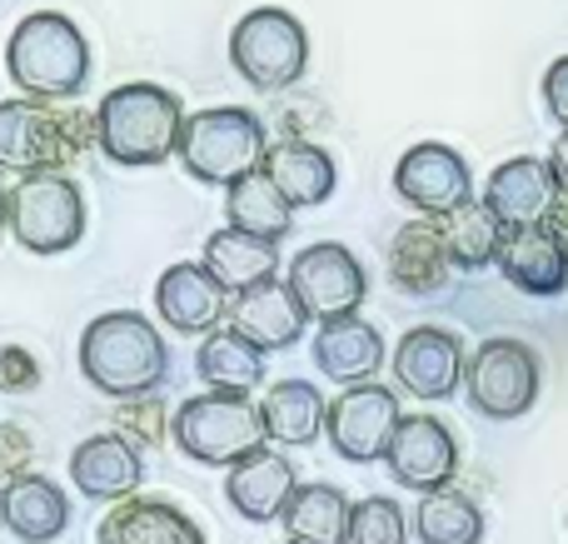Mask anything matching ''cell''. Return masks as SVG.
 Returning a JSON list of instances; mask_svg holds the SVG:
<instances>
[{
  "instance_id": "10",
  "label": "cell",
  "mask_w": 568,
  "mask_h": 544,
  "mask_svg": "<svg viewBox=\"0 0 568 544\" xmlns=\"http://www.w3.org/2000/svg\"><path fill=\"white\" fill-rule=\"evenodd\" d=\"M284 285L294 290L304 315L320 320V325L324 320L359 315L364 295H369V275H364V265L354 260V250L339 245V240H320V245L300 250V255L290 260Z\"/></svg>"
},
{
  "instance_id": "32",
  "label": "cell",
  "mask_w": 568,
  "mask_h": 544,
  "mask_svg": "<svg viewBox=\"0 0 568 544\" xmlns=\"http://www.w3.org/2000/svg\"><path fill=\"white\" fill-rule=\"evenodd\" d=\"M414 535H419V544H479L484 540V510L454 485L434 490V495H419Z\"/></svg>"
},
{
  "instance_id": "30",
  "label": "cell",
  "mask_w": 568,
  "mask_h": 544,
  "mask_svg": "<svg viewBox=\"0 0 568 544\" xmlns=\"http://www.w3.org/2000/svg\"><path fill=\"white\" fill-rule=\"evenodd\" d=\"M225 215H230V230L260 235V240H270V245H280L294 230V205L270 185L265 170H255V175L235 180V185L225 190Z\"/></svg>"
},
{
  "instance_id": "34",
  "label": "cell",
  "mask_w": 568,
  "mask_h": 544,
  "mask_svg": "<svg viewBox=\"0 0 568 544\" xmlns=\"http://www.w3.org/2000/svg\"><path fill=\"white\" fill-rule=\"evenodd\" d=\"M110 430L120 440H130L135 450H160V440L170 435V405L160 395H140V400H120L110 410Z\"/></svg>"
},
{
  "instance_id": "16",
  "label": "cell",
  "mask_w": 568,
  "mask_h": 544,
  "mask_svg": "<svg viewBox=\"0 0 568 544\" xmlns=\"http://www.w3.org/2000/svg\"><path fill=\"white\" fill-rule=\"evenodd\" d=\"M155 315L180 335L205 340L210 330H220L230 320V295L200 260H180L155 280Z\"/></svg>"
},
{
  "instance_id": "5",
  "label": "cell",
  "mask_w": 568,
  "mask_h": 544,
  "mask_svg": "<svg viewBox=\"0 0 568 544\" xmlns=\"http://www.w3.org/2000/svg\"><path fill=\"white\" fill-rule=\"evenodd\" d=\"M170 440L180 445L185 460L210 465V470H235L240 460L260 455V450L270 445L255 400L220 395V390L180 400V405L170 410Z\"/></svg>"
},
{
  "instance_id": "17",
  "label": "cell",
  "mask_w": 568,
  "mask_h": 544,
  "mask_svg": "<svg viewBox=\"0 0 568 544\" xmlns=\"http://www.w3.org/2000/svg\"><path fill=\"white\" fill-rule=\"evenodd\" d=\"M70 485L85 500H100V505L135 500L140 485H145V455L130 440H120L115 430L90 435L70 450Z\"/></svg>"
},
{
  "instance_id": "35",
  "label": "cell",
  "mask_w": 568,
  "mask_h": 544,
  "mask_svg": "<svg viewBox=\"0 0 568 544\" xmlns=\"http://www.w3.org/2000/svg\"><path fill=\"white\" fill-rule=\"evenodd\" d=\"M30 460H36V435L16 420H0V485L30 475Z\"/></svg>"
},
{
  "instance_id": "4",
  "label": "cell",
  "mask_w": 568,
  "mask_h": 544,
  "mask_svg": "<svg viewBox=\"0 0 568 544\" xmlns=\"http://www.w3.org/2000/svg\"><path fill=\"white\" fill-rule=\"evenodd\" d=\"M95 150V115L70 105H40V100L10 95L0 100V170L16 175H65L80 155Z\"/></svg>"
},
{
  "instance_id": "15",
  "label": "cell",
  "mask_w": 568,
  "mask_h": 544,
  "mask_svg": "<svg viewBox=\"0 0 568 544\" xmlns=\"http://www.w3.org/2000/svg\"><path fill=\"white\" fill-rule=\"evenodd\" d=\"M559 200L564 195L549 175V160L514 155V160H504V165H494V175L484 180L479 205L489 210L504 230H534V225H549Z\"/></svg>"
},
{
  "instance_id": "20",
  "label": "cell",
  "mask_w": 568,
  "mask_h": 544,
  "mask_svg": "<svg viewBox=\"0 0 568 544\" xmlns=\"http://www.w3.org/2000/svg\"><path fill=\"white\" fill-rule=\"evenodd\" d=\"M300 490V475H294V460L280 455V450H260V455L240 460L235 470H225V500L240 520L250 525H275L284 515V505Z\"/></svg>"
},
{
  "instance_id": "41",
  "label": "cell",
  "mask_w": 568,
  "mask_h": 544,
  "mask_svg": "<svg viewBox=\"0 0 568 544\" xmlns=\"http://www.w3.org/2000/svg\"><path fill=\"white\" fill-rule=\"evenodd\" d=\"M0 490H6V485H0Z\"/></svg>"
},
{
  "instance_id": "18",
  "label": "cell",
  "mask_w": 568,
  "mask_h": 544,
  "mask_svg": "<svg viewBox=\"0 0 568 544\" xmlns=\"http://www.w3.org/2000/svg\"><path fill=\"white\" fill-rule=\"evenodd\" d=\"M499 275L529 300H559L568 290V240L554 225L504 230Z\"/></svg>"
},
{
  "instance_id": "24",
  "label": "cell",
  "mask_w": 568,
  "mask_h": 544,
  "mask_svg": "<svg viewBox=\"0 0 568 544\" xmlns=\"http://www.w3.org/2000/svg\"><path fill=\"white\" fill-rule=\"evenodd\" d=\"M95 544H205V530L170 500L135 495L110 505V515L95 525Z\"/></svg>"
},
{
  "instance_id": "40",
  "label": "cell",
  "mask_w": 568,
  "mask_h": 544,
  "mask_svg": "<svg viewBox=\"0 0 568 544\" xmlns=\"http://www.w3.org/2000/svg\"><path fill=\"white\" fill-rule=\"evenodd\" d=\"M554 230H559V235L568 240V200H559V210H554V220H549Z\"/></svg>"
},
{
  "instance_id": "27",
  "label": "cell",
  "mask_w": 568,
  "mask_h": 544,
  "mask_svg": "<svg viewBox=\"0 0 568 544\" xmlns=\"http://www.w3.org/2000/svg\"><path fill=\"white\" fill-rule=\"evenodd\" d=\"M324 415L329 400L310 385V380H275L260 400V420H265V440L270 445H314L324 435Z\"/></svg>"
},
{
  "instance_id": "1",
  "label": "cell",
  "mask_w": 568,
  "mask_h": 544,
  "mask_svg": "<svg viewBox=\"0 0 568 544\" xmlns=\"http://www.w3.org/2000/svg\"><path fill=\"white\" fill-rule=\"evenodd\" d=\"M80 375L110 400L160 395L170 375V350L155 320L140 310H110L80 330Z\"/></svg>"
},
{
  "instance_id": "13",
  "label": "cell",
  "mask_w": 568,
  "mask_h": 544,
  "mask_svg": "<svg viewBox=\"0 0 568 544\" xmlns=\"http://www.w3.org/2000/svg\"><path fill=\"white\" fill-rule=\"evenodd\" d=\"M384 470L399 490H419V495L449 490L459 475V440L439 415H404L389 440Z\"/></svg>"
},
{
  "instance_id": "21",
  "label": "cell",
  "mask_w": 568,
  "mask_h": 544,
  "mask_svg": "<svg viewBox=\"0 0 568 544\" xmlns=\"http://www.w3.org/2000/svg\"><path fill=\"white\" fill-rule=\"evenodd\" d=\"M314 370L334 385H374V375L384 370V335L359 315L324 320L314 330Z\"/></svg>"
},
{
  "instance_id": "7",
  "label": "cell",
  "mask_w": 568,
  "mask_h": 544,
  "mask_svg": "<svg viewBox=\"0 0 568 544\" xmlns=\"http://www.w3.org/2000/svg\"><path fill=\"white\" fill-rule=\"evenodd\" d=\"M230 66L245 85L280 95V90L300 85V75L310 70V30L284 6L245 10L230 30Z\"/></svg>"
},
{
  "instance_id": "22",
  "label": "cell",
  "mask_w": 568,
  "mask_h": 544,
  "mask_svg": "<svg viewBox=\"0 0 568 544\" xmlns=\"http://www.w3.org/2000/svg\"><path fill=\"white\" fill-rule=\"evenodd\" d=\"M454 265L449 250H444V230L439 220H404L389 240V285L399 295L429 300L449 285Z\"/></svg>"
},
{
  "instance_id": "39",
  "label": "cell",
  "mask_w": 568,
  "mask_h": 544,
  "mask_svg": "<svg viewBox=\"0 0 568 544\" xmlns=\"http://www.w3.org/2000/svg\"><path fill=\"white\" fill-rule=\"evenodd\" d=\"M10 230V190H6V180H0V235Z\"/></svg>"
},
{
  "instance_id": "25",
  "label": "cell",
  "mask_w": 568,
  "mask_h": 544,
  "mask_svg": "<svg viewBox=\"0 0 568 544\" xmlns=\"http://www.w3.org/2000/svg\"><path fill=\"white\" fill-rule=\"evenodd\" d=\"M0 525L20 544H55L70 525V495L50 475H20L0 490Z\"/></svg>"
},
{
  "instance_id": "31",
  "label": "cell",
  "mask_w": 568,
  "mask_h": 544,
  "mask_svg": "<svg viewBox=\"0 0 568 544\" xmlns=\"http://www.w3.org/2000/svg\"><path fill=\"white\" fill-rule=\"evenodd\" d=\"M439 230H444V250H449V265H454V270L474 275V270L499 265L504 225L479 205V200H469L464 210L444 215V220H439Z\"/></svg>"
},
{
  "instance_id": "14",
  "label": "cell",
  "mask_w": 568,
  "mask_h": 544,
  "mask_svg": "<svg viewBox=\"0 0 568 544\" xmlns=\"http://www.w3.org/2000/svg\"><path fill=\"white\" fill-rule=\"evenodd\" d=\"M464 340L439 325H414L394 345V385L414 400H449L464 390Z\"/></svg>"
},
{
  "instance_id": "29",
  "label": "cell",
  "mask_w": 568,
  "mask_h": 544,
  "mask_svg": "<svg viewBox=\"0 0 568 544\" xmlns=\"http://www.w3.org/2000/svg\"><path fill=\"white\" fill-rule=\"evenodd\" d=\"M349 510L354 500L334 485H300L284 505L280 525L290 544H349Z\"/></svg>"
},
{
  "instance_id": "33",
  "label": "cell",
  "mask_w": 568,
  "mask_h": 544,
  "mask_svg": "<svg viewBox=\"0 0 568 544\" xmlns=\"http://www.w3.org/2000/svg\"><path fill=\"white\" fill-rule=\"evenodd\" d=\"M349 544H409V515L394 495H364L349 510Z\"/></svg>"
},
{
  "instance_id": "6",
  "label": "cell",
  "mask_w": 568,
  "mask_h": 544,
  "mask_svg": "<svg viewBox=\"0 0 568 544\" xmlns=\"http://www.w3.org/2000/svg\"><path fill=\"white\" fill-rule=\"evenodd\" d=\"M270 150L265 120L245 105H210L185 115V130H180V165H185L190 180L200 185H235V180L255 175L260 160Z\"/></svg>"
},
{
  "instance_id": "19",
  "label": "cell",
  "mask_w": 568,
  "mask_h": 544,
  "mask_svg": "<svg viewBox=\"0 0 568 544\" xmlns=\"http://www.w3.org/2000/svg\"><path fill=\"white\" fill-rule=\"evenodd\" d=\"M230 330L245 335L260 355H275V350L300 345V335L310 330V315H304V305L294 300V290L275 275V280H265V285L230 300Z\"/></svg>"
},
{
  "instance_id": "26",
  "label": "cell",
  "mask_w": 568,
  "mask_h": 544,
  "mask_svg": "<svg viewBox=\"0 0 568 544\" xmlns=\"http://www.w3.org/2000/svg\"><path fill=\"white\" fill-rule=\"evenodd\" d=\"M200 265H205L210 275L220 280V290L235 300V295H245V290H255V285H265V280L280 275V250L270 245V240L225 225V230H215V235L205 240Z\"/></svg>"
},
{
  "instance_id": "8",
  "label": "cell",
  "mask_w": 568,
  "mask_h": 544,
  "mask_svg": "<svg viewBox=\"0 0 568 544\" xmlns=\"http://www.w3.org/2000/svg\"><path fill=\"white\" fill-rule=\"evenodd\" d=\"M10 235L30 255H65L85 240V190L75 175H20L10 185Z\"/></svg>"
},
{
  "instance_id": "11",
  "label": "cell",
  "mask_w": 568,
  "mask_h": 544,
  "mask_svg": "<svg viewBox=\"0 0 568 544\" xmlns=\"http://www.w3.org/2000/svg\"><path fill=\"white\" fill-rule=\"evenodd\" d=\"M394 195L409 210H419V220L454 215V210H464L474 200L469 160L454 145H444V140H419L394 165Z\"/></svg>"
},
{
  "instance_id": "9",
  "label": "cell",
  "mask_w": 568,
  "mask_h": 544,
  "mask_svg": "<svg viewBox=\"0 0 568 544\" xmlns=\"http://www.w3.org/2000/svg\"><path fill=\"white\" fill-rule=\"evenodd\" d=\"M539 385H544L539 355L524 340H509V335L484 340L469 355V365H464V395H469V405L484 420L529 415L534 400H539Z\"/></svg>"
},
{
  "instance_id": "3",
  "label": "cell",
  "mask_w": 568,
  "mask_h": 544,
  "mask_svg": "<svg viewBox=\"0 0 568 544\" xmlns=\"http://www.w3.org/2000/svg\"><path fill=\"white\" fill-rule=\"evenodd\" d=\"M185 130V100L155 80L105 90L95 105V150L125 170H155L175 155Z\"/></svg>"
},
{
  "instance_id": "42",
  "label": "cell",
  "mask_w": 568,
  "mask_h": 544,
  "mask_svg": "<svg viewBox=\"0 0 568 544\" xmlns=\"http://www.w3.org/2000/svg\"><path fill=\"white\" fill-rule=\"evenodd\" d=\"M284 544H290V540H284Z\"/></svg>"
},
{
  "instance_id": "36",
  "label": "cell",
  "mask_w": 568,
  "mask_h": 544,
  "mask_svg": "<svg viewBox=\"0 0 568 544\" xmlns=\"http://www.w3.org/2000/svg\"><path fill=\"white\" fill-rule=\"evenodd\" d=\"M40 385V360L26 345H0V395H30Z\"/></svg>"
},
{
  "instance_id": "2",
  "label": "cell",
  "mask_w": 568,
  "mask_h": 544,
  "mask_svg": "<svg viewBox=\"0 0 568 544\" xmlns=\"http://www.w3.org/2000/svg\"><path fill=\"white\" fill-rule=\"evenodd\" d=\"M6 75L26 100L70 105L90 80V40L65 10H30L6 40Z\"/></svg>"
},
{
  "instance_id": "38",
  "label": "cell",
  "mask_w": 568,
  "mask_h": 544,
  "mask_svg": "<svg viewBox=\"0 0 568 544\" xmlns=\"http://www.w3.org/2000/svg\"><path fill=\"white\" fill-rule=\"evenodd\" d=\"M549 175H554V185H559V195L568 200V130L554 140V150H549Z\"/></svg>"
},
{
  "instance_id": "12",
  "label": "cell",
  "mask_w": 568,
  "mask_h": 544,
  "mask_svg": "<svg viewBox=\"0 0 568 544\" xmlns=\"http://www.w3.org/2000/svg\"><path fill=\"white\" fill-rule=\"evenodd\" d=\"M404 410L399 395L389 385H354L339 390L329 400V415H324V435H329L334 455L349 460V465H374V460L389 455V440L399 430Z\"/></svg>"
},
{
  "instance_id": "28",
  "label": "cell",
  "mask_w": 568,
  "mask_h": 544,
  "mask_svg": "<svg viewBox=\"0 0 568 544\" xmlns=\"http://www.w3.org/2000/svg\"><path fill=\"white\" fill-rule=\"evenodd\" d=\"M195 375L220 395H250L265 385V355L250 345L245 335H235L230 325L210 330L195 350Z\"/></svg>"
},
{
  "instance_id": "37",
  "label": "cell",
  "mask_w": 568,
  "mask_h": 544,
  "mask_svg": "<svg viewBox=\"0 0 568 544\" xmlns=\"http://www.w3.org/2000/svg\"><path fill=\"white\" fill-rule=\"evenodd\" d=\"M544 110L568 130V56H559L544 70Z\"/></svg>"
},
{
  "instance_id": "23",
  "label": "cell",
  "mask_w": 568,
  "mask_h": 544,
  "mask_svg": "<svg viewBox=\"0 0 568 544\" xmlns=\"http://www.w3.org/2000/svg\"><path fill=\"white\" fill-rule=\"evenodd\" d=\"M260 170H265L270 185H275L294 210L324 205V200L334 195V185H339L334 155H329L324 145H314V140H290V135H284V140H270V150H265V160H260Z\"/></svg>"
}]
</instances>
